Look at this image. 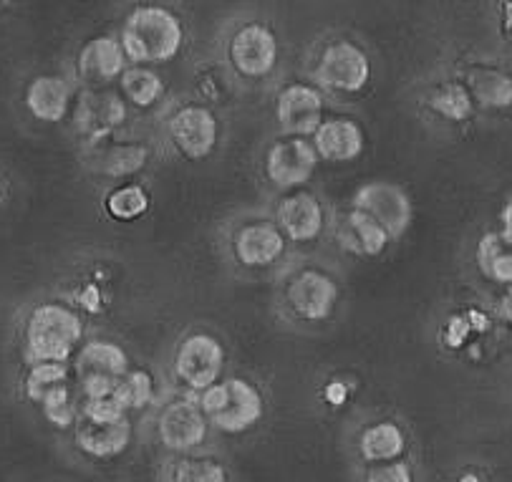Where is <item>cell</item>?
<instances>
[{
	"label": "cell",
	"instance_id": "6da1fadb",
	"mask_svg": "<svg viewBox=\"0 0 512 482\" xmlns=\"http://www.w3.org/2000/svg\"><path fill=\"white\" fill-rule=\"evenodd\" d=\"M182 23L175 13L162 6H137L122 26L119 43L124 56L134 64H167L180 53Z\"/></svg>",
	"mask_w": 512,
	"mask_h": 482
},
{
	"label": "cell",
	"instance_id": "7a4b0ae2",
	"mask_svg": "<svg viewBox=\"0 0 512 482\" xmlns=\"http://www.w3.org/2000/svg\"><path fill=\"white\" fill-rule=\"evenodd\" d=\"M84 336V326L76 311L64 303H41L26 321V356L31 364L66 361L74 356Z\"/></svg>",
	"mask_w": 512,
	"mask_h": 482
},
{
	"label": "cell",
	"instance_id": "3957f363",
	"mask_svg": "<svg viewBox=\"0 0 512 482\" xmlns=\"http://www.w3.org/2000/svg\"><path fill=\"white\" fill-rule=\"evenodd\" d=\"M200 409L212 427L227 435L250 430L263 417V394L245 379H225L212 384L200 397Z\"/></svg>",
	"mask_w": 512,
	"mask_h": 482
},
{
	"label": "cell",
	"instance_id": "277c9868",
	"mask_svg": "<svg viewBox=\"0 0 512 482\" xmlns=\"http://www.w3.org/2000/svg\"><path fill=\"white\" fill-rule=\"evenodd\" d=\"M74 371L84 399L111 397L129 371V359L122 346L111 341H89L76 354Z\"/></svg>",
	"mask_w": 512,
	"mask_h": 482
},
{
	"label": "cell",
	"instance_id": "5b68a950",
	"mask_svg": "<svg viewBox=\"0 0 512 482\" xmlns=\"http://www.w3.org/2000/svg\"><path fill=\"white\" fill-rule=\"evenodd\" d=\"M316 79L323 89L338 94H359L371 79V61L351 41H333L323 48L316 66Z\"/></svg>",
	"mask_w": 512,
	"mask_h": 482
},
{
	"label": "cell",
	"instance_id": "8992f818",
	"mask_svg": "<svg viewBox=\"0 0 512 482\" xmlns=\"http://www.w3.org/2000/svg\"><path fill=\"white\" fill-rule=\"evenodd\" d=\"M354 210H361L369 218H374L391 240H399L407 233L414 215L412 200H409L407 192L394 185V182L384 180L361 185L354 195Z\"/></svg>",
	"mask_w": 512,
	"mask_h": 482
},
{
	"label": "cell",
	"instance_id": "52a82bcc",
	"mask_svg": "<svg viewBox=\"0 0 512 482\" xmlns=\"http://www.w3.org/2000/svg\"><path fill=\"white\" fill-rule=\"evenodd\" d=\"M225 351L210 334H192L180 344L175 356V374L195 392H205L220 382Z\"/></svg>",
	"mask_w": 512,
	"mask_h": 482
},
{
	"label": "cell",
	"instance_id": "ba28073f",
	"mask_svg": "<svg viewBox=\"0 0 512 482\" xmlns=\"http://www.w3.org/2000/svg\"><path fill=\"white\" fill-rule=\"evenodd\" d=\"M318 167V152L306 137L275 142L265 157V175L280 190L306 185Z\"/></svg>",
	"mask_w": 512,
	"mask_h": 482
},
{
	"label": "cell",
	"instance_id": "9c48e42d",
	"mask_svg": "<svg viewBox=\"0 0 512 482\" xmlns=\"http://www.w3.org/2000/svg\"><path fill=\"white\" fill-rule=\"evenodd\" d=\"M210 422L202 414L200 404L192 399H177L162 409L157 422V435L167 450L190 452L207 440Z\"/></svg>",
	"mask_w": 512,
	"mask_h": 482
},
{
	"label": "cell",
	"instance_id": "30bf717a",
	"mask_svg": "<svg viewBox=\"0 0 512 482\" xmlns=\"http://www.w3.org/2000/svg\"><path fill=\"white\" fill-rule=\"evenodd\" d=\"M230 59L238 74L248 79H263L278 61V38L263 23H248L235 33L230 43Z\"/></svg>",
	"mask_w": 512,
	"mask_h": 482
},
{
	"label": "cell",
	"instance_id": "8fae6325",
	"mask_svg": "<svg viewBox=\"0 0 512 482\" xmlns=\"http://www.w3.org/2000/svg\"><path fill=\"white\" fill-rule=\"evenodd\" d=\"M217 134H220V127H217L215 114L207 106L187 104L177 109L175 117L169 119V137H172L175 147L190 159H205L215 149Z\"/></svg>",
	"mask_w": 512,
	"mask_h": 482
},
{
	"label": "cell",
	"instance_id": "7c38bea8",
	"mask_svg": "<svg viewBox=\"0 0 512 482\" xmlns=\"http://www.w3.org/2000/svg\"><path fill=\"white\" fill-rule=\"evenodd\" d=\"M275 117L291 137H313L323 122V96L308 84H291L278 94Z\"/></svg>",
	"mask_w": 512,
	"mask_h": 482
},
{
	"label": "cell",
	"instance_id": "4fadbf2b",
	"mask_svg": "<svg viewBox=\"0 0 512 482\" xmlns=\"http://www.w3.org/2000/svg\"><path fill=\"white\" fill-rule=\"evenodd\" d=\"M336 301L338 286L321 271H301L288 286V303L306 321L328 318Z\"/></svg>",
	"mask_w": 512,
	"mask_h": 482
},
{
	"label": "cell",
	"instance_id": "5bb4252c",
	"mask_svg": "<svg viewBox=\"0 0 512 482\" xmlns=\"http://www.w3.org/2000/svg\"><path fill=\"white\" fill-rule=\"evenodd\" d=\"M311 142L318 159H326V162H354L364 152V132L354 119L346 117L323 119L321 127L313 132Z\"/></svg>",
	"mask_w": 512,
	"mask_h": 482
},
{
	"label": "cell",
	"instance_id": "9a60e30c",
	"mask_svg": "<svg viewBox=\"0 0 512 482\" xmlns=\"http://www.w3.org/2000/svg\"><path fill=\"white\" fill-rule=\"evenodd\" d=\"M278 230L283 238H291L296 243H311L323 230V207L308 192L288 195L278 205Z\"/></svg>",
	"mask_w": 512,
	"mask_h": 482
},
{
	"label": "cell",
	"instance_id": "2e32d148",
	"mask_svg": "<svg viewBox=\"0 0 512 482\" xmlns=\"http://www.w3.org/2000/svg\"><path fill=\"white\" fill-rule=\"evenodd\" d=\"M286 250V238L273 223H250L235 235V255L248 268H265Z\"/></svg>",
	"mask_w": 512,
	"mask_h": 482
},
{
	"label": "cell",
	"instance_id": "e0dca14e",
	"mask_svg": "<svg viewBox=\"0 0 512 482\" xmlns=\"http://www.w3.org/2000/svg\"><path fill=\"white\" fill-rule=\"evenodd\" d=\"M132 422L127 417L114 424H96L79 417L76 427V447L96 460H109V457L122 455L132 442Z\"/></svg>",
	"mask_w": 512,
	"mask_h": 482
},
{
	"label": "cell",
	"instance_id": "ac0fdd59",
	"mask_svg": "<svg viewBox=\"0 0 512 482\" xmlns=\"http://www.w3.org/2000/svg\"><path fill=\"white\" fill-rule=\"evenodd\" d=\"M127 69V56L119 38L99 36L86 43L79 53V74L86 81L119 79Z\"/></svg>",
	"mask_w": 512,
	"mask_h": 482
},
{
	"label": "cell",
	"instance_id": "d6986e66",
	"mask_svg": "<svg viewBox=\"0 0 512 482\" xmlns=\"http://www.w3.org/2000/svg\"><path fill=\"white\" fill-rule=\"evenodd\" d=\"M71 86L61 76H38L26 89L28 112L41 122H61L69 112Z\"/></svg>",
	"mask_w": 512,
	"mask_h": 482
},
{
	"label": "cell",
	"instance_id": "ffe728a7",
	"mask_svg": "<svg viewBox=\"0 0 512 482\" xmlns=\"http://www.w3.org/2000/svg\"><path fill=\"white\" fill-rule=\"evenodd\" d=\"M404 447V432L394 422L371 424L359 437V452L366 462H394L402 457Z\"/></svg>",
	"mask_w": 512,
	"mask_h": 482
},
{
	"label": "cell",
	"instance_id": "44dd1931",
	"mask_svg": "<svg viewBox=\"0 0 512 482\" xmlns=\"http://www.w3.org/2000/svg\"><path fill=\"white\" fill-rule=\"evenodd\" d=\"M467 84H470L472 99L480 101L482 106H490V109L512 106V79L502 71L477 69L472 71Z\"/></svg>",
	"mask_w": 512,
	"mask_h": 482
},
{
	"label": "cell",
	"instance_id": "7402d4cb",
	"mask_svg": "<svg viewBox=\"0 0 512 482\" xmlns=\"http://www.w3.org/2000/svg\"><path fill=\"white\" fill-rule=\"evenodd\" d=\"M346 238L354 240L356 253H364V255L384 253L386 245L391 243L386 230L361 210L349 212V218H346Z\"/></svg>",
	"mask_w": 512,
	"mask_h": 482
},
{
	"label": "cell",
	"instance_id": "603a6c76",
	"mask_svg": "<svg viewBox=\"0 0 512 482\" xmlns=\"http://www.w3.org/2000/svg\"><path fill=\"white\" fill-rule=\"evenodd\" d=\"M122 91L134 106H139V109H147V106L157 104V99L162 96L164 86H162V79H159L152 69L134 66V69H124Z\"/></svg>",
	"mask_w": 512,
	"mask_h": 482
},
{
	"label": "cell",
	"instance_id": "cb8c5ba5",
	"mask_svg": "<svg viewBox=\"0 0 512 482\" xmlns=\"http://www.w3.org/2000/svg\"><path fill=\"white\" fill-rule=\"evenodd\" d=\"M227 472L220 462L215 460H192V457H182V460L169 462L164 467V482H225Z\"/></svg>",
	"mask_w": 512,
	"mask_h": 482
},
{
	"label": "cell",
	"instance_id": "d4e9b609",
	"mask_svg": "<svg viewBox=\"0 0 512 482\" xmlns=\"http://www.w3.org/2000/svg\"><path fill=\"white\" fill-rule=\"evenodd\" d=\"M111 397L122 404L124 412H134V409H144L154 399V379L149 371L137 369L127 371L122 382L117 384Z\"/></svg>",
	"mask_w": 512,
	"mask_h": 482
},
{
	"label": "cell",
	"instance_id": "484cf974",
	"mask_svg": "<svg viewBox=\"0 0 512 482\" xmlns=\"http://www.w3.org/2000/svg\"><path fill=\"white\" fill-rule=\"evenodd\" d=\"M61 384H69V366L61 364V361H41L28 371L26 397L41 404L43 397L53 389H59Z\"/></svg>",
	"mask_w": 512,
	"mask_h": 482
},
{
	"label": "cell",
	"instance_id": "4316f807",
	"mask_svg": "<svg viewBox=\"0 0 512 482\" xmlns=\"http://www.w3.org/2000/svg\"><path fill=\"white\" fill-rule=\"evenodd\" d=\"M147 210L149 195L139 185L117 187V190L106 197V212L114 220H122V223H132V220L142 218Z\"/></svg>",
	"mask_w": 512,
	"mask_h": 482
},
{
	"label": "cell",
	"instance_id": "83f0119b",
	"mask_svg": "<svg viewBox=\"0 0 512 482\" xmlns=\"http://www.w3.org/2000/svg\"><path fill=\"white\" fill-rule=\"evenodd\" d=\"M81 114H86L89 119H84L86 124H91L99 132H109L111 127H119L127 117V109H124L122 99L117 96H96L94 101H84L81 104Z\"/></svg>",
	"mask_w": 512,
	"mask_h": 482
},
{
	"label": "cell",
	"instance_id": "f1b7e54d",
	"mask_svg": "<svg viewBox=\"0 0 512 482\" xmlns=\"http://www.w3.org/2000/svg\"><path fill=\"white\" fill-rule=\"evenodd\" d=\"M41 407L48 422L61 427V430H64V427H71L74 422H79L81 417V407L74 402V394H71L69 384H61L59 389L48 392L46 397H43Z\"/></svg>",
	"mask_w": 512,
	"mask_h": 482
},
{
	"label": "cell",
	"instance_id": "f546056e",
	"mask_svg": "<svg viewBox=\"0 0 512 482\" xmlns=\"http://www.w3.org/2000/svg\"><path fill=\"white\" fill-rule=\"evenodd\" d=\"M147 162V149L139 144H122V147H111L104 154V172L114 177L132 175V172L142 170Z\"/></svg>",
	"mask_w": 512,
	"mask_h": 482
},
{
	"label": "cell",
	"instance_id": "4dcf8cb0",
	"mask_svg": "<svg viewBox=\"0 0 512 482\" xmlns=\"http://www.w3.org/2000/svg\"><path fill=\"white\" fill-rule=\"evenodd\" d=\"M432 106L447 119L460 122V119H467L472 114V96L467 89L452 84V86H444V89L434 96Z\"/></svg>",
	"mask_w": 512,
	"mask_h": 482
},
{
	"label": "cell",
	"instance_id": "1f68e13d",
	"mask_svg": "<svg viewBox=\"0 0 512 482\" xmlns=\"http://www.w3.org/2000/svg\"><path fill=\"white\" fill-rule=\"evenodd\" d=\"M480 260L487 276L500 283H512V255L500 253L495 238H485L480 248Z\"/></svg>",
	"mask_w": 512,
	"mask_h": 482
},
{
	"label": "cell",
	"instance_id": "d6a6232c",
	"mask_svg": "<svg viewBox=\"0 0 512 482\" xmlns=\"http://www.w3.org/2000/svg\"><path fill=\"white\" fill-rule=\"evenodd\" d=\"M124 417H127V412H124L122 404H119L114 397L86 399V402L81 404V419H89V422L114 424Z\"/></svg>",
	"mask_w": 512,
	"mask_h": 482
},
{
	"label": "cell",
	"instance_id": "836d02e7",
	"mask_svg": "<svg viewBox=\"0 0 512 482\" xmlns=\"http://www.w3.org/2000/svg\"><path fill=\"white\" fill-rule=\"evenodd\" d=\"M366 482H414L412 467L407 462H386V465H376L374 470L366 475Z\"/></svg>",
	"mask_w": 512,
	"mask_h": 482
},
{
	"label": "cell",
	"instance_id": "e575fe53",
	"mask_svg": "<svg viewBox=\"0 0 512 482\" xmlns=\"http://www.w3.org/2000/svg\"><path fill=\"white\" fill-rule=\"evenodd\" d=\"M449 329H452V334H447L449 344L457 346V344H462L465 334H467V331H470V324H467V321H462V318H452V324H449Z\"/></svg>",
	"mask_w": 512,
	"mask_h": 482
},
{
	"label": "cell",
	"instance_id": "d590c367",
	"mask_svg": "<svg viewBox=\"0 0 512 482\" xmlns=\"http://www.w3.org/2000/svg\"><path fill=\"white\" fill-rule=\"evenodd\" d=\"M326 397L331 399V404H341V402H344V397H346V389L341 387V384H331V387H328V392H326Z\"/></svg>",
	"mask_w": 512,
	"mask_h": 482
},
{
	"label": "cell",
	"instance_id": "8d00e7d4",
	"mask_svg": "<svg viewBox=\"0 0 512 482\" xmlns=\"http://www.w3.org/2000/svg\"><path fill=\"white\" fill-rule=\"evenodd\" d=\"M502 26H505V33L512 38V0L505 3V16H502Z\"/></svg>",
	"mask_w": 512,
	"mask_h": 482
},
{
	"label": "cell",
	"instance_id": "74e56055",
	"mask_svg": "<svg viewBox=\"0 0 512 482\" xmlns=\"http://www.w3.org/2000/svg\"><path fill=\"white\" fill-rule=\"evenodd\" d=\"M502 313H505L507 318H510L512 321V291L507 293V298H505V303H502Z\"/></svg>",
	"mask_w": 512,
	"mask_h": 482
},
{
	"label": "cell",
	"instance_id": "f35d334b",
	"mask_svg": "<svg viewBox=\"0 0 512 482\" xmlns=\"http://www.w3.org/2000/svg\"><path fill=\"white\" fill-rule=\"evenodd\" d=\"M502 220H505L507 230H510V233H512V200H510V205L505 207V212H502Z\"/></svg>",
	"mask_w": 512,
	"mask_h": 482
},
{
	"label": "cell",
	"instance_id": "ab89813d",
	"mask_svg": "<svg viewBox=\"0 0 512 482\" xmlns=\"http://www.w3.org/2000/svg\"><path fill=\"white\" fill-rule=\"evenodd\" d=\"M462 482H480V480H477L475 475H467V477H462Z\"/></svg>",
	"mask_w": 512,
	"mask_h": 482
}]
</instances>
